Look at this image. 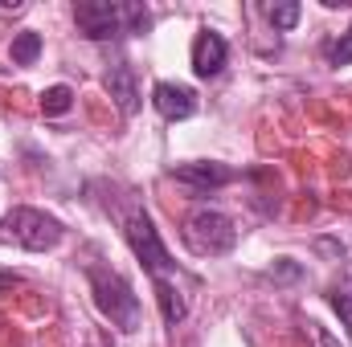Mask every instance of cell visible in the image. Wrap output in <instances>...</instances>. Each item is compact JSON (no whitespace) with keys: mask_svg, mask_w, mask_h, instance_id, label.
Returning <instances> with one entry per match:
<instances>
[{"mask_svg":"<svg viewBox=\"0 0 352 347\" xmlns=\"http://www.w3.org/2000/svg\"><path fill=\"white\" fill-rule=\"evenodd\" d=\"M74 21L90 41H115V37H131V33L152 29L148 4H135V0H78Z\"/></svg>","mask_w":352,"mask_h":347,"instance_id":"6da1fadb","label":"cell"},{"mask_svg":"<svg viewBox=\"0 0 352 347\" xmlns=\"http://www.w3.org/2000/svg\"><path fill=\"white\" fill-rule=\"evenodd\" d=\"M62 237H66L62 221H58V217H50V213H41V208L21 204V208H8V213L0 217V241L21 246V250H29V254L58 250V241H62Z\"/></svg>","mask_w":352,"mask_h":347,"instance_id":"7a4b0ae2","label":"cell"},{"mask_svg":"<svg viewBox=\"0 0 352 347\" xmlns=\"http://www.w3.org/2000/svg\"><path fill=\"white\" fill-rule=\"evenodd\" d=\"M87 278H90V294H94L98 311L111 319V327L135 331L140 327V294L131 290V282L119 270H102V265H90Z\"/></svg>","mask_w":352,"mask_h":347,"instance_id":"3957f363","label":"cell"},{"mask_svg":"<svg viewBox=\"0 0 352 347\" xmlns=\"http://www.w3.org/2000/svg\"><path fill=\"white\" fill-rule=\"evenodd\" d=\"M123 233H127L131 254L144 261V270L152 274V282H164V278H173V274H176L173 254H168V246L160 241V229H156V221H152L144 208H131V213H127Z\"/></svg>","mask_w":352,"mask_h":347,"instance_id":"277c9868","label":"cell"},{"mask_svg":"<svg viewBox=\"0 0 352 347\" xmlns=\"http://www.w3.org/2000/svg\"><path fill=\"white\" fill-rule=\"evenodd\" d=\"M180 237H184V246H188L197 258H221V254H230V250L238 246L234 221H230L226 213H217V208H197V213L184 221Z\"/></svg>","mask_w":352,"mask_h":347,"instance_id":"5b68a950","label":"cell"},{"mask_svg":"<svg viewBox=\"0 0 352 347\" xmlns=\"http://www.w3.org/2000/svg\"><path fill=\"white\" fill-rule=\"evenodd\" d=\"M173 180L188 184L192 192H213V188H226L234 180V168L217 164V160H188V164H176Z\"/></svg>","mask_w":352,"mask_h":347,"instance_id":"8992f818","label":"cell"},{"mask_svg":"<svg viewBox=\"0 0 352 347\" xmlns=\"http://www.w3.org/2000/svg\"><path fill=\"white\" fill-rule=\"evenodd\" d=\"M226 58H230L226 37L213 33V29H201L197 41H192V74H197V78H217L221 66H226Z\"/></svg>","mask_w":352,"mask_h":347,"instance_id":"52a82bcc","label":"cell"},{"mask_svg":"<svg viewBox=\"0 0 352 347\" xmlns=\"http://www.w3.org/2000/svg\"><path fill=\"white\" fill-rule=\"evenodd\" d=\"M152 106H156L168 123H180V119L197 115V90L184 86V82H156V86H152Z\"/></svg>","mask_w":352,"mask_h":347,"instance_id":"ba28073f","label":"cell"},{"mask_svg":"<svg viewBox=\"0 0 352 347\" xmlns=\"http://www.w3.org/2000/svg\"><path fill=\"white\" fill-rule=\"evenodd\" d=\"M107 94L115 98V106L123 110V115H135L140 110V90H135V74H131V66L119 58L111 70H107Z\"/></svg>","mask_w":352,"mask_h":347,"instance_id":"9c48e42d","label":"cell"},{"mask_svg":"<svg viewBox=\"0 0 352 347\" xmlns=\"http://www.w3.org/2000/svg\"><path fill=\"white\" fill-rule=\"evenodd\" d=\"M156 286V302H160V315H164V323L176 327L184 315H188V302H184V290L176 286L173 278H164V282H152Z\"/></svg>","mask_w":352,"mask_h":347,"instance_id":"30bf717a","label":"cell"},{"mask_svg":"<svg viewBox=\"0 0 352 347\" xmlns=\"http://www.w3.org/2000/svg\"><path fill=\"white\" fill-rule=\"evenodd\" d=\"M37 53H41V37H37L33 29L16 33V37H12V45H8L12 66H33V62H37Z\"/></svg>","mask_w":352,"mask_h":347,"instance_id":"8fae6325","label":"cell"},{"mask_svg":"<svg viewBox=\"0 0 352 347\" xmlns=\"http://www.w3.org/2000/svg\"><path fill=\"white\" fill-rule=\"evenodd\" d=\"M328 302H332V311L340 315L344 331H352V278H344V282H336V286L328 290Z\"/></svg>","mask_w":352,"mask_h":347,"instance_id":"7c38bea8","label":"cell"},{"mask_svg":"<svg viewBox=\"0 0 352 347\" xmlns=\"http://www.w3.org/2000/svg\"><path fill=\"white\" fill-rule=\"evenodd\" d=\"M70 106H74V90L70 86H50L41 94V110L45 115H66Z\"/></svg>","mask_w":352,"mask_h":347,"instance_id":"4fadbf2b","label":"cell"},{"mask_svg":"<svg viewBox=\"0 0 352 347\" xmlns=\"http://www.w3.org/2000/svg\"><path fill=\"white\" fill-rule=\"evenodd\" d=\"M266 16H270L274 29H295V21H299V4H291V0H287V4H270Z\"/></svg>","mask_w":352,"mask_h":347,"instance_id":"5bb4252c","label":"cell"},{"mask_svg":"<svg viewBox=\"0 0 352 347\" xmlns=\"http://www.w3.org/2000/svg\"><path fill=\"white\" fill-rule=\"evenodd\" d=\"M328 62L332 66H352V25H349V33H340V41L328 45Z\"/></svg>","mask_w":352,"mask_h":347,"instance_id":"9a60e30c","label":"cell"},{"mask_svg":"<svg viewBox=\"0 0 352 347\" xmlns=\"http://www.w3.org/2000/svg\"><path fill=\"white\" fill-rule=\"evenodd\" d=\"M4 286H16V274H0V290Z\"/></svg>","mask_w":352,"mask_h":347,"instance_id":"2e32d148","label":"cell"}]
</instances>
